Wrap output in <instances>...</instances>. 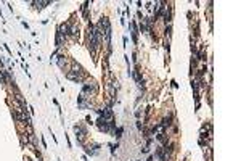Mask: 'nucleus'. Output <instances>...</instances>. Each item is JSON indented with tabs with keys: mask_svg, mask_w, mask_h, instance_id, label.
I'll return each mask as SVG.
<instances>
[{
	"mask_svg": "<svg viewBox=\"0 0 241 161\" xmlns=\"http://www.w3.org/2000/svg\"><path fill=\"white\" fill-rule=\"evenodd\" d=\"M68 79H73V81H76V82H79V81H82V78H81V74L79 73H74V71H69L68 74Z\"/></svg>",
	"mask_w": 241,
	"mask_h": 161,
	"instance_id": "obj_1",
	"label": "nucleus"
},
{
	"mask_svg": "<svg viewBox=\"0 0 241 161\" xmlns=\"http://www.w3.org/2000/svg\"><path fill=\"white\" fill-rule=\"evenodd\" d=\"M65 63H66L65 55H60V57H58V66H60V68H65Z\"/></svg>",
	"mask_w": 241,
	"mask_h": 161,
	"instance_id": "obj_2",
	"label": "nucleus"
}]
</instances>
